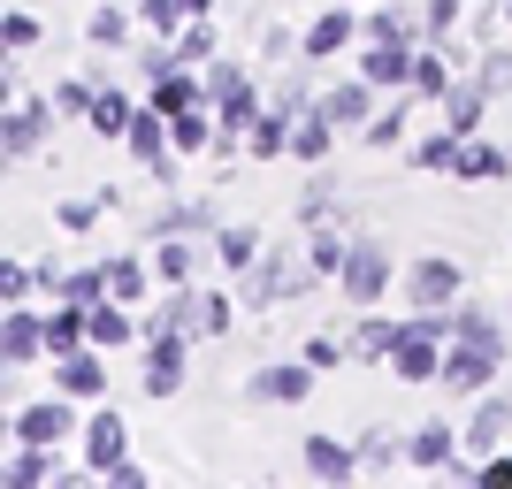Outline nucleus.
Masks as SVG:
<instances>
[{
  "label": "nucleus",
  "mask_w": 512,
  "mask_h": 489,
  "mask_svg": "<svg viewBox=\"0 0 512 489\" xmlns=\"http://www.w3.org/2000/svg\"><path fill=\"white\" fill-rule=\"evenodd\" d=\"M237 306H245V298H230V291H199V314H207V337H230V321H237Z\"/></svg>",
  "instance_id": "49530a36"
},
{
  "label": "nucleus",
  "mask_w": 512,
  "mask_h": 489,
  "mask_svg": "<svg viewBox=\"0 0 512 489\" xmlns=\"http://www.w3.org/2000/svg\"><path fill=\"white\" fill-rule=\"evenodd\" d=\"M31 291H39V268L8 260V268H0V298H8V306H31Z\"/></svg>",
  "instance_id": "09e8293b"
},
{
  "label": "nucleus",
  "mask_w": 512,
  "mask_h": 489,
  "mask_svg": "<svg viewBox=\"0 0 512 489\" xmlns=\"http://www.w3.org/2000/svg\"><path fill=\"white\" fill-rule=\"evenodd\" d=\"M214 115H222V130H237V138H245V130L268 115V100H260L253 85H237V92H222V100H214Z\"/></svg>",
  "instance_id": "72a5a7b5"
},
{
  "label": "nucleus",
  "mask_w": 512,
  "mask_h": 489,
  "mask_svg": "<svg viewBox=\"0 0 512 489\" xmlns=\"http://www.w3.org/2000/svg\"><path fill=\"white\" fill-rule=\"evenodd\" d=\"M184 375H192V337H184V329H153L146 337V367H138L146 398H176Z\"/></svg>",
  "instance_id": "39448f33"
},
{
  "label": "nucleus",
  "mask_w": 512,
  "mask_h": 489,
  "mask_svg": "<svg viewBox=\"0 0 512 489\" xmlns=\"http://www.w3.org/2000/svg\"><path fill=\"white\" fill-rule=\"evenodd\" d=\"M299 459H306L314 482H352V474H360V444H337V436H321V428L299 444Z\"/></svg>",
  "instance_id": "aec40b11"
},
{
  "label": "nucleus",
  "mask_w": 512,
  "mask_h": 489,
  "mask_svg": "<svg viewBox=\"0 0 512 489\" xmlns=\"http://www.w3.org/2000/svg\"><path fill=\"white\" fill-rule=\"evenodd\" d=\"M459 146H467V138L436 130V138H421V146H413V169H428V176H451V169H459Z\"/></svg>",
  "instance_id": "58836bf2"
},
{
  "label": "nucleus",
  "mask_w": 512,
  "mask_h": 489,
  "mask_svg": "<svg viewBox=\"0 0 512 489\" xmlns=\"http://www.w3.org/2000/svg\"><path fill=\"white\" fill-rule=\"evenodd\" d=\"M436 115H444L451 138H482V123H490V85H482V77H459V85L436 100Z\"/></svg>",
  "instance_id": "4468645a"
},
{
  "label": "nucleus",
  "mask_w": 512,
  "mask_h": 489,
  "mask_svg": "<svg viewBox=\"0 0 512 489\" xmlns=\"http://www.w3.org/2000/svg\"><path fill=\"white\" fill-rule=\"evenodd\" d=\"M398 459H406V444H398L390 428H367L360 436V474H383V467H398Z\"/></svg>",
  "instance_id": "37998d69"
},
{
  "label": "nucleus",
  "mask_w": 512,
  "mask_h": 489,
  "mask_svg": "<svg viewBox=\"0 0 512 489\" xmlns=\"http://www.w3.org/2000/svg\"><path fill=\"white\" fill-rule=\"evenodd\" d=\"M497 16H505V23H512V0H497Z\"/></svg>",
  "instance_id": "13d9d810"
},
{
  "label": "nucleus",
  "mask_w": 512,
  "mask_h": 489,
  "mask_svg": "<svg viewBox=\"0 0 512 489\" xmlns=\"http://www.w3.org/2000/svg\"><path fill=\"white\" fill-rule=\"evenodd\" d=\"M474 489H512V451H490L482 474H474Z\"/></svg>",
  "instance_id": "5fc2aeb1"
},
{
  "label": "nucleus",
  "mask_w": 512,
  "mask_h": 489,
  "mask_svg": "<svg viewBox=\"0 0 512 489\" xmlns=\"http://www.w3.org/2000/svg\"><path fill=\"white\" fill-rule=\"evenodd\" d=\"M314 375H337L344 360H352V337H306V352H299Z\"/></svg>",
  "instance_id": "c03bdc74"
},
{
  "label": "nucleus",
  "mask_w": 512,
  "mask_h": 489,
  "mask_svg": "<svg viewBox=\"0 0 512 489\" xmlns=\"http://www.w3.org/2000/svg\"><path fill=\"white\" fill-rule=\"evenodd\" d=\"M214 253L230 260V268H253V260L268 253V237H260L253 222H230V230H214Z\"/></svg>",
  "instance_id": "2f4dec72"
},
{
  "label": "nucleus",
  "mask_w": 512,
  "mask_h": 489,
  "mask_svg": "<svg viewBox=\"0 0 512 489\" xmlns=\"http://www.w3.org/2000/svg\"><path fill=\"white\" fill-rule=\"evenodd\" d=\"M291 123H299V115L268 107V115H260L253 130H245V153H253V161H276V153H291Z\"/></svg>",
  "instance_id": "c756f323"
},
{
  "label": "nucleus",
  "mask_w": 512,
  "mask_h": 489,
  "mask_svg": "<svg viewBox=\"0 0 512 489\" xmlns=\"http://www.w3.org/2000/svg\"><path fill=\"white\" fill-rule=\"evenodd\" d=\"M329 207H337V184H329V176H314V184H306V199H299V222L314 230V222H329Z\"/></svg>",
  "instance_id": "8fccbe9b"
},
{
  "label": "nucleus",
  "mask_w": 512,
  "mask_h": 489,
  "mask_svg": "<svg viewBox=\"0 0 512 489\" xmlns=\"http://www.w3.org/2000/svg\"><path fill=\"white\" fill-rule=\"evenodd\" d=\"M77 451H85V474L100 482L115 459H130V421L115 413V405H92V421H85V436H77Z\"/></svg>",
  "instance_id": "6e6552de"
},
{
  "label": "nucleus",
  "mask_w": 512,
  "mask_h": 489,
  "mask_svg": "<svg viewBox=\"0 0 512 489\" xmlns=\"http://www.w3.org/2000/svg\"><path fill=\"white\" fill-rule=\"evenodd\" d=\"M474 77L490 85V100H505V92H512V54H505V46H490V54H482V69H474Z\"/></svg>",
  "instance_id": "3c124183"
},
{
  "label": "nucleus",
  "mask_w": 512,
  "mask_h": 489,
  "mask_svg": "<svg viewBox=\"0 0 512 489\" xmlns=\"http://www.w3.org/2000/svg\"><path fill=\"white\" fill-rule=\"evenodd\" d=\"M92 329H85V306H69L62 298V314H46V360H62V352H85Z\"/></svg>",
  "instance_id": "c85d7f7f"
},
{
  "label": "nucleus",
  "mask_w": 512,
  "mask_h": 489,
  "mask_svg": "<svg viewBox=\"0 0 512 489\" xmlns=\"http://www.w3.org/2000/svg\"><path fill=\"white\" fill-rule=\"evenodd\" d=\"M184 0H138V31H146V39H176V31H184Z\"/></svg>",
  "instance_id": "4c0bfd02"
},
{
  "label": "nucleus",
  "mask_w": 512,
  "mask_h": 489,
  "mask_svg": "<svg viewBox=\"0 0 512 489\" xmlns=\"http://www.w3.org/2000/svg\"><path fill=\"white\" fill-rule=\"evenodd\" d=\"M352 8H367V0H352Z\"/></svg>",
  "instance_id": "bf43d9fd"
},
{
  "label": "nucleus",
  "mask_w": 512,
  "mask_h": 489,
  "mask_svg": "<svg viewBox=\"0 0 512 489\" xmlns=\"http://www.w3.org/2000/svg\"><path fill=\"white\" fill-rule=\"evenodd\" d=\"M451 85H459V77H451V46H444V39H428V46H421V62H413V100H444Z\"/></svg>",
  "instance_id": "a878e982"
},
{
  "label": "nucleus",
  "mask_w": 512,
  "mask_h": 489,
  "mask_svg": "<svg viewBox=\"0 0 512 489\" xmlns=\"http://www.w3.org/2000/svg\"><path fill=\"white\" fill-rule=\"evenodd\" d=\"M107 199L92 192V199H62V207H54V222H62V230H92V214H100Z\"/></svg>",
  "instance_id": "603ef678"
},
{
  "label": "nucleus",
  "mask_w": 512,
  "mask_h": 489,
  "mask_svg": "<svg viewBox=\"0 0 512 489\" xmlns=\"http://www.w3.org/2000/svg\"><path fill=\"white\" fill-rule=\"evenodd\" d=\"M69 405H77L69 390H62V398H39V405H16V413H8V436H16V444H62L69 428H77V421H69Z\"/></svg>",
  "instance_id": "f8f14e48"
},
{
  "label": "nucleus",
  "mask_w": 512,
  "mask_h": 489,
  "mask_svg": "<svg viewBox=\"0 0 512 489\" xmlns=\"http://www.w3.org/2000/svg\"><path fill=\"white\" fill-rule=\"evenodd\" d=\"M130 23H138V16H123V8H92V16H85V39L115 54V46H130Z\"/></svg>",
  "instance_id": "a19ab883"
},
{
  "label": "nucleus",
  "mask_w": 512,
  "mask_h": 489,
  "mask_svg": "<svg viewBox=\"0 0 512 489\" xmlns=\"http://www.w3.org/2000/svg\"><path fill=\"white\" fill-rule=\"evenodd\" d=\"M184 16H214V0H184Z\"/></svg>",
  "instance_id": "4d7b16f0"
},
{
  "label": "nucleus",
  "mask_w": 512,
  "mask_h": 489,
  "mask_svg": "<svg viewBox=\"0 0 512 489\" xmlns=\"http://www.w3.org/2000/svg\"><path fill=\"white\" fill-rule=\"evenodd\" d=\"M85 329L100 352H123V344H146V321H130L123 298H100V306H85Z\"/></svg>",
  "instance_id": "6ab92c4d"
},
{
  "label": "nucleus",
  "mask_w": 512,
  "mask_h": 489,
  "mask_svg": "<svg viewBox=\"0 0 512 489\" xmlns=\"http://www.w3.org/2000/svg\"><path fill=\"white\" fill-rule=\"evenodd\" d=\"M54 482V444H16L8 459V489H46Z\"/></svg>",
  "instance_id": "7c9ffc66"
},
{
  "label": "nucleus",
  "mask_w": 512,
  "mask_h": 489,
  "mask_svg": "<svg viewBox=\"0 0 512 489\" xmlns=\"http://www.w3.org/2000/svg\"><path fill=\"white\" fill-rule=\"evenodd\" d=\"M406 123H413V92H390V100L375 107V115H367V130H360V138H367L375 153H390L398 138H406Z\"/></svg>",
  "instance_id": "393cba45"
},
{
  "label": "nucleus",
  "mask_w": 512,
  "mask_h": 489,
  "mask_svg": "<svg viewBox=\"0 0 512 489\" xmlns=\"http://www.w3.org/2000/svg\"><path fill=\"white\" fill-rule=\"evenodd\" d=\"M375 92H383V85H367L360 69H352V77H344V85H329L314 107H321L337 130H367V115H375Z\"/></svg>",
  "instance_id": "dca6fc26"
},
{
  "label": "nucleus",
  "mask_w": 512,
  "mask_h": 489,
  "mask_svg": "<svg viewBox=\"0 0 512 489\" xmlns=\"http://www.w3.org/2000/svg\"><path fill=\"white\" fill-rule=\"evenodd\" d=\"M406 298L413 306H459V298H467V276H459V260H413L406 268Z\"/></svg>",
  "instance_id": "ddd939ff"
},
{
  "label": "nucleus",
  "mask_w": 512,
  "mask_h": 489,
  "mask_svg": "<svg viewBox=\"0 0 512 489\" xmlns=\"http://www.w3.org/2000/svg\"><path fill=\"white\" fill-rule=\"evenodd\" d=\"M413 62H421V46L406 39H360V77L383 92H413Z\"/></svg>",
  "instance_id": "1a4fd4ad"
},
{
  "label": "nucleus",
  "mask_w": 512,
  "mask_h": 489,
  "mask_svg": "<svg viewBox=\"0 0 512 489\" xmlns=\"http://www.w3.org/2000/svg\"><path fill=\"white\" fill-rule=\"evenodd\" d=\"M344 253H352V237H344V230H329V222H314V230H306V260H314L321 276H337Z\"/></svg>",
  "instance_id": "e433bc0d"
},
{
  "label": "nucleus",
  "mask_w": 512,
  "mask_h": 489,
  "mask_svg": "<svg viewBox=\"0 0 512 489\" xmlns=\"http://www.w3.org/2000/svg\"><path fill=\"white\" fill-rule=\"evenodd\" d=\"M459 16H467V0H428V8H421L428 39H444V31H451V23H459Z\"/></svg>",
  "instance_id": "864d4df0"
},
{
  "label": "nucleus",
  "mask_w": 512,
  "mask_h": 489,
  "mask_svg": "<svg viewBox=\"0 0 512 489\" xmlns=\"http://www.w3.org/2000/svg\"><path fill=\"white\" fill-rule=\"evenodd\" d=\"M329 146H337V123H329L321 107H306L299 123H291V161H306V169H321V161H329Z\"/></svg>",
  "instance_id": "b1692460"
},
{
  "label": "nucleus",
  "mask_w": 512,
  "mask_h": 489,
  "mask_svg": "<svg viewBox=\"0 0 512 489\" xmlns=\"http://www.w3.org/2000/svg\"><path fill=\"white\" fill-rule=\"evenodd\" d=\"M92 100H100L92 77H62V85H54V107H62V115H92Z\"/></svg>",
  "instance_id": "de8ad7c7"
},
{
  "label": "nucleus",
  "mask_w": 512,
  "mask_h": 489,
  "mask_svg": "<svg viewBox=\"0 0 512 489\" xmlns=\"http://www.w3.org/2000/svg\"><path fill=\"white\" fill-rule=\"evenodd\" d=\"M321 283V268L314 260H291V253H260L253 268H245V306H253V314H276V306H291V298H306Z\"/></svg>",
  "instance_id": "f03ea898"
},
{
  "label": "nucleus",
  "mask_w": 512,
  "mask_h": 489,
  "mask_svg": "<svg viewBox=\"0 0 512 489\" xmlns=\"http://www.w3.org/2000/svg\"><path fill=\"white\" fill-rule=\"evenodd\" d=\"M54 390H69L77 405H100V398H107V360H100V344L62 352V360H54Z\"/></svg>",
  "instance_id": "2eb2a0df"
},
{
  "label": "nucleus",
  "mask_w": 512,
  "mask_h": 489,
  "mask_svg": "<svg viewBox=\"0 0 512 489\" xmlns=\"http://www.w3.org/2000/svg\"><path fill=\"white\" fill-rule=\"evenodd\" d=\"M444 344H451V337H436V329L406 321V337H398V352H390L398 383H436V375H444Z\"/></svg>",
  "instance_id": "9b49d317"
},
{
  "label": "nucleus",
  "mask_w": 512,
  "mask_h": 489,
  "mask_svg": "<svg viewBox=\"0 0 512 489\" xmlns=\"http://www.w3.org/2000/svg\"><path fill=\"white\" fill-rule=\"evenodd\" d=\"M176 54H184L192 69H207L214 54H222V46H214V16H192V23H184V31H176Z\"/></svg>",
  "instance_id": "ea45409f"
},
{
  "label": "nucleus",
  "mask_w": 512,
  "mask_h": 489,
  "mask_svg": "<svg viewBox=\"0 0 512 489\" xmlns=\"http://www.w3.org/2000/svg\"><path fill=\"white\" fill-rule=\"evenodd\" d=\"M459 184H505L512 176V146H490V138H467V146H459Z\"/></svg>",
  "instance_id": "4be33fe9"
},
{
  "label": "nucleus",
  "mask_w": 512,
  "mask_h": 489,
  "mask_svg": "<svg viewBox=\"0 0 512 489\" xmlns=\"http://www.w3.org/2000/svg\"><path fill=\"white\" fill-rule=\"evenodd\" d=\"M153 276H146V260H107V298H123V306H146Z\"/></svg>",
  "instance_id": "c9c22d12"
},
{
  "label": "nucleus",
  "mask_w": 512,
  "mask_h": 489,
  "mask_svg": "<svg viewBox=\"0 0 512 489\" xmlns=\"http://www.w3.org/2000/svg\"><path fill=\"white\" fill-rule=\"evenodd\" d=\"M451 459H459V428L451 421H421L406 436V467H428V474H444Z\"/></svg>",
  "instance_id": "412c9836"
},
{
  "label": "nucleus",
  "mask_w": 512,
  "mask_h": 489,
  "mask_svg": "<svg viewBox=\"0 0 512 489\" xmlns=\"http://www.w3.org/2000/svg\"><path fill=\"white\" fill-rule=\"evenodd\" d=\"M130 115H138V107H130V92L100 85V100H92V115H85V123L100 130V138H123V130H130Z\"/></svg>",
  "instance_id": "f704fd0d"
},
{
  "label": "nucleus",
  "mask_w": 512,
  "mask_h": 489,
  "mask_svg": "<svg viewBox=\"0 0 512 489\" xmlns=\"http://www.w3.org/2000/svg\"><path fill=\"white\" fill-rule=\"evenodd\" d=\"M367 39H406V46H428V23H413L406 0H367Z\"/></svg>",
  "instance_id": "5701e85b"
},
{
  "label": "nucleus",
  "mask_w": 512,
  "mask_h": 489,
  "mask_svg": "<svg viewBox=\"0 0 512 489\" xmlns=\"http://www.w3.org/2000/svg\"><path fill=\"white\" fill-rule=\"evenodd\" d=\"M398 337H406V321H383V314H367L360 329H352V360H375V367H390Z\"/></svg>",
  "instance_id": "bb28decb"
},
{
  "label": "nucleus",
  "mask_w": 512,
  "mask_h": 489,
  "mask_svg": "<svg viewBox=\"0 0 512 489\" xmlns=\"http://www.w3.org/2000/svg\"><path fill=\"white\" fill-rule=\"evenodd\" d=\"M54 115H62V107H54V92H46V100H39V92H31V100H8V115H0V153H8V169H23V161L46 146Z\"/></svg>",
  "instance_id": "7ed1b4c3"
},
{
  "label": "nucleus",
  "mask_w": 512,
  "mask_h": 489,
  "mask_svg": "<svg viewBox=\"0 0 512 489\" xmlns=\"http://www.w3.org/2000/svg\"><path fill=\"white\" fill-rule=\"evenodd\" d=\"M31 360H46V321L31 306H8V321H0V367H31Z\"/></svg>",
  "instance_id": "f3484780"
},
{
  "label": "nucleus",
  "mask_w": 512,
  "mask_h": 489,
  "mask_svg": "<svg viewBox=\"0 0 512 489\" xmlns=\"http://www.w3.org/2000/svg\"><path fill=\"white\" fill-rule=\"evenodd\" d=\"M299 39H306V54H299V62L314 69V62H337V54H352V46L367 39V23H360V8H352V0H337V8H321V16L306 23Z\"/></svg>",
  "instance_id": "423d86ee"
},
{
  "label": "nucleus",
  "mask_w": 512,
  "mask_h": 489,
  "mask_svg": "<svg viewBox=\"0 0 512 489\" xmlns=\"http://www.w3.org/2000/svg\"><path fill=\"white\" fill-rule=\"evenodd\" d=\"M306 390H314V367H306V360H276V367H260L253 383H245V398H260V405H299Z\"/></svg>",
  "instance_id": "a211bd4d"
},
{
  "label": "nucleus",
  "mask_w": 512,
  "mask_h": 489,
  "mask_svg": "<svg viewBox=\"0 0 512 489\" xmlns=\"http://www.w3.org/2000/svg\"><path fill=\"white\" fill-rule=\"evenodd\" d=\"M497 367H505V329H497L482 306L459 298V329H451V344H444V375H436V383L459 390V398H482V390L497 383Z\"/></svg>",
  "instance_id": "f257e3e1"
},
{
  "label": "nucleus",
  "mask_w": 512,
  "mask_h": 489,
  "mask_svg": "<svg viewBox=\"0 0 512 489\" xmlns=\"http://www.w3.org/2000/svg\"><path fill=\"white\" fill-rule=\"evenodd\" d=\"M153 276L161 283H192L199 276V245L192 237H153Z\"/></svg>",
  "instance_id": "cd10ccee"
},
{
  "label": "nucleus",
  "mask_w": 512,
  "mask_h": 489,
  "mask_svg": "<svg viewBox=\"0 0 512 489\" xmlns=\"http://www.w3.org/2000/svg\"><path fill=\"white\" fill-rule=\"evenodd\" d=\"M62 298H69V306H100V298H107V260H100V268H69Z\"/></svg>",
  "instance_id": "a18cd8bd"
},
{
  "label": "nucleus",
  "mask_w": 512,
  "mask_h": 489,
  "mask_svg": "<svg viewBox=\"0 0 512 489\" xmlns=\"http://www.w3.org/2000/svg\"><path fill=\"white\" fill-rule=\"evenodd\" d=\"M383 291H390V245L383 237H352V253H344V268H337V298L375 306Z\"/></svg>",
  "instance_id": "20e7f679"
},
{
  "label": "nucleus",
  "mask_w": 512,
  "mask_h": 489,
  "mask_svg": "<svg viewBox=\"0 0 512 489\" xmlns=\"http://www.w3.org/2000/svg\"><path fill=\"white\" fill-rule=\"evenodd\" d=\"M123 146H130V161H146V169L161 176V184H176V138H169V115H161L153 100L138 107V115H130Z\"/></svg>",
  "instance_id": "0eeeda50"
},
{
  "label": "nucleus",
  "mask_w": 512,
  "mask_h": 489,
  "mask_svg": "<svg viewBox=\"0 0 512 489\" xmlns=\"http://www.w3.org/2000/svg\"><path fill=\"white\" fill-rule=\"evenodd\" d=\"M39 39H46L39 16H23V8H8V16H0V54H16V62H23V54H31Z\"/></svg>",
  "instance_id": "79ce46f5"
},
{
  "label": "nucleus",
  "mask_w": 512,
  "mask_h": 489,
  "mask_svg": "<svg viewBox=\"0 0 512 489\" xmlns=\"http://www.w3.org/2000/svg\"><path fill=\"white\" fill-rule=\"evenodd\" d=\"M505 436H512V398L505 390H482L474 413H467V428H459V444H467L474 459H490V451H505Z\"/></svg>",
  "instance_id": "9d476101"
},
{
  "label": "nucleus",
  "mask_w": 512,
  "mask_h": 489,
  "mask_svg": "<svg viewBox=\"0 0 512 489\" xmlns=\"http://www.w3.org/2000/svg\"><path fill=\"white\" fill-rule=\"evenodd\" d=\"M100 482H107V489H146V467H138V459H115Z\"/></svg>",
  "instance_id": "6e6d98bb"
},
{
  "label": "nucleus",
  "mask_w": 512,
  "mask_h": 489,
  "mask_svg": "<svg viewBox=\"0 0 512 489\" xmlns=\"http://www.w3.org/2000/svg\"><path fill=\"white\" fill-rule=\"evenodd\" d=\"M192 230H214V207H207V199H176L169 214H153V237H192Z\"/></svg>",
  "instance_id": "473e14b6"
}]
</instances>
